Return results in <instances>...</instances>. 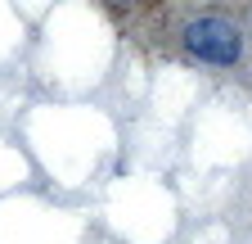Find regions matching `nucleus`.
<instances>
[{
  "instance_id": "nucleus-1",
  "label": "nucleus",
  "mask_w": 252,
  "mask_h": 244,
  "mask_svg": "<svg viewBox=\"0 0 252 244\" xmlns=\"http://www.w3.org/2000/svg\"><path fill=\"white\" fill-rule=\"evenodd\" d=\"M185 50L194 59H203V64H234L243 50V37L225 18H194L185 27Z\"/></svg>"
}]
</instances>
